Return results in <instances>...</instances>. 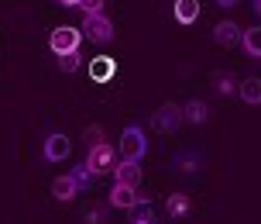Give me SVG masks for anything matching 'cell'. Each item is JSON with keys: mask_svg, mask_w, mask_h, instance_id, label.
<instances>
[{"mask_svg": "<svg viewBox=\"0 0 261 224\" xmlns=\"http://www.w3.org/2000/svg\"><path fill=\"white\" fill-rule=\"evenodd\" d=\"M241 35H244V28L234 25V21H217V25H213V41H217L220 49L241 45Z\"/></svg>", "mask_w": 261, "mask_h": 224, "instance_id": "7", "label": "cell"}, {"mask_svg": "<svg viewBox=\"0 0 261 224\" xmlns=\"http://www.w3.org/2000/svg\"><path fill=\"white\" fill-rule=\"evenodd\" d=\"M59 4H62V7H79L83 0H59Z\"/></svg>", "mask_w": 261, "mask_h": 224, "instance_id": "24", "label": "cell"}, {"mask_svg": "<svg viewBox=\"0 0 261 224\" xmlns=\"http://www.w3.org/2000/svg\"><path fill=\"white\" fill-rule=\"evenodd\" d=\"M79 7H83V14H103L107 11V0H83Z\"/></svg>", "mask_w": 261, "mask_h": 224, "instance_id": "21", "label": "cell"}, {"mask_svg": "<svg viewBox=\"0 0 261 224\" xmlns=\"http://www.w3.org/2000/svg\"><path fill=\"white\" fill-rule=\"evenodd\" d=\"M138 204H148V197L138 193V186L114 183V190H110V207H117V211H130V207H138Z\"/></svg>", "mask_w": 261, "mask_h": 224, "instance_id": "6", "label": "cell"}, {"mask_svg": "<svg viewBox=\"0 0 261 224\" xmlns=\"http://www.w3.org/2000/svg\"><path fill=\"white\" fill-rule=\"evenodd\" d=\"M86 166H90L96 176L114 172V166H117V152H114V145H110V142H100V145L86 148Z\"/></svg>", "mask_w": 261, "mask_h": 224, "instance_id": "4", "label": "cell"}, {"mask_svg": "<svg viewBox=\"0 0 261 224\" xmlns=\"http://www.w3.org/2000/svg\"><path fill=\"white\" fill-rule=\"evenodd\" d=\"M76 193H79V183H76L72 172H62V176H55V180H52V197L55 200L69 204V200H76Z\"/></svg>", "mask_w": 261, "mask_h": 224, "instance_id": "10", "label": "cell"}, {"mask_svg": "<svg viewBox=\"0 0 261 224\" xmlns=\"http://www.w3.org/2000/svg\"><path fill=\"white\" fill-rule=\"evenodd\" d=\"M79 41H83V31L72 25H62V28H52L48 35V49L55 55H65V52H79Z\"/></svg>", "mask_w": 261, "mask_h": 224, "instance_id": "5", "label": "cell"}, {"mask_svg": "<svg viewBox=\"0 0 261 224\" xmlns=\"http://www.w3.org/2000/svg\"><path fill=\"white\" fill-rule=\"evenodd\" d=\"M130 224H155V221H151V214H144V217H134Z\"/></svg>", "mask_w": 261, "mask_h": 224, "instance_id": "23", "label": "cell"}, {"mask_svg": "<svg viewBox=\"0 0 261 224\" xmlns=\"http://www.w3.org/2000/svg\"><path fill=\"white\" fill-rule=\"evenodd\" d=\"M172 17H175V25H196L199 21V0H175Z\"/></svg>", "mask_w": 261, "mask_h": 224, "instance_id": "12", "label": "cell"}, {"mask_svg": "<svg viewBox=\"0 0 261 224\" xmlns=\"http://www.w3.org/2000/svg\"><path fill=\"white\" fill-rule=\"evenodd\" d=\"M100 142H103V128H100V124H93V128H86V148L100 145Z\"/></svg>", "mask_w": 261, "mask_h": 224, "instance_id": "20", "label": "cell"}, {"mask_svg": "<svg viewBox=\"0 0 261 224\" xmlns=\"http://www.w3.org/2000/svg\"><path fill=\"white\" fill-rule=\"evenodd\" d=\"M217 4H220V7H237L241 0H217Z\"/></svg>", "mask_w": 261, "mask_h": 224, "instance_id": "25", "label": "cell"}, {"mask_svg": "<svg viewBox=\"0 0 261 224\" xmlns=\"http://www.w3.org/2000/svg\"><path fill=\"white\" fill-rule=\"evenodd\" d=\"M72 176H76L79 190H90V186H93V180H96V172H93L90 166H86V162H83V166H76V169H72Z\"/></svg>", "mask_w": 261, "mask_h": 224, "instance_id": "18", "label": "cell"}, {"mask_svg": "<svg viewBox=\"0 0 261 224\" xmlns=\"http://www.w3.org/2000/svg\"><path fill=\"white\" fill-rule=\"evenodd\" d=\"M241 49L248 59H261V28H244L241 35Z\"/></svg>", "mask_w": 261, "mask_h": 224, "instance_id": "14", "label": "cell"}, {"mask_svg": "<svg viewBox=\"0 0 261 224\" xmlns=\"http://www.w3.org/2000/svg\"><path fill=\"white\" fill-rule=\"evenodd\" d=\"M83 31H86L90 41H96V45H110L114 35H117V25H114L107 14H86V17H83Z\"/></svg>", "mask_w": 261, "mask_h": 224, "instance_id": "3", "label": "cell"}, {"mask_svg": "<svg viewBox=\"0 0 261 224\" xmlns=\"http://www.w3.org/2000/svg\"><path fill=\"white\" fill-rule=\"evenodd\" d=\"M237 93H241V100H244L248 107H258V104H261V79H258V76L241 79V86H237Z\"/></svg>", "mask_w": 261, "mask_h": 224, "instance_id": "13", "label": "cell"}, {"mask_svg": "<svg viewBox=\"0 0 261 224\" xmlns=\"http://www.w3.org/2000/svg\"><path fill=\"white\" fill-rule=\"evenodd\" d=\"M79 66H83V55H79V52L59 55V69H62V73H79Z\"/></svg>", "mask_w": 261, "mask_h": 224, "instance_id": "19", "label": "cell"}, {"mask_svg": "<svg viewBox=\"0 0 261 224\" xmlns=\"http://www.w3.org/2000/svg\"><path fill=\"white\" fill-rule=\"evenodd\" d=\"M114 76H117V62H114L110 55H96V59H90V79L93 83H110Z\"/></svg>", "mask_w": 261, "mask_h": 224, "instance_id": "9", "label": "cell"}, {"mask_svg": "<svg viewBox=\"0 0 261 224\" xmlns=\"http://www.w3.org/2000/svg\"><path fill=\"white\" fill-rule=\"evenodd\" d=\"M69 152H72V142L62 131H52L45 138V159L48 162H62V159H69Z\"/></svg>", "mask_w": 261, "mask_h": 224, "instance_id": "8", "label": "cell"}, {"mask_svg": "<svg viewBox=\"0 0 261 224\" xmlns=\"http://www.w3.org/2000/svg\"><path fill=\"white\" fill-rule=\"evenodd\" d=\"M165 211H169L172 217H186V214L193 211V200H189V193H169V200H165Z\"/></svg>", "mask_w": 261, "mask_h": 224, "instance_id": "15", "label": "cell"}, {"mask_svg": "<svg viewBox=\"0 0 261 224\" xmlns=\"http://www.w3.org/2000/svg\"><path fill=\"white\" fill-rule=\"evenodd\" d=\"M213 86H217V93H220V97H230V93H237V86H241V83H237V76L227 69V73H213Z\"/></svg>", "mask_w": 261, "mask_h": 224, "instance_id": "16", "label": "cell"}, {"mask_svg": "<svg viewBox=\"0 0 261 224\" xmlns=\"http://www.w3.org/2000/svg\"><path fill=\"white\" fill-rule=\"evenodd\" d=\"M182 121H186V110L179 104H162L155 114H151V128H155L158 135H175L182 128Z\"/></svg>", "mask_w": 261, "mask_h": 224, "instance_id": "2", "label": "cell"}, {"mask_svg": "<svg viewBox=\"0 0 261 224\" xmlns=\"http://www.w3.org/2000/svg\"><path fill=\"white\" fill-rule=\"evenodd\" d=\"M117 148H120V159H134V162H141L148 155V138L138 124H127L117 138Z\"/></svg>", "mask_w": 261, "mask_h": 224, "instance_id": "1", "label": "cell"}, {"mask_svg": "<svg viewBox=\"0 0 261 224\" xmlns=\"http://www.w3.org/2000/svg\"><path fill=\"white\" fill-rule=\"evenodd\" d=\"M182 110H186V121L189 124H206V118H210V107L203 100H189Z\"/></svg>", "mask_w": 261, "mask_h": 224, "instance_id": "17", "label": "cell"}, {"mask_svg": "<svg viewBox=\"0 0 261 224\" xmlns=\"http://www.w3.org/2000/svg\"><path fill=\"white\" fill-rule=\"evenodd\" d=\"M179 166H182L186 172H196V169H199V159H196V155H189V152H186V155H179Z\"/></svg>", "mask_w": 261, "mask_h": 224, "instance_id": "22", "label": "cell"}, {"mask_svg": "<svg viewBox=\"0 0 261 224\" xmlns=\"http://www.w3.org/2000/svg\"><path fill=\"white\" fill-rule=\"evenodd\" d=\"M114 183H124V186H138L141 183V166L134 159H120L114 166Z\"/></svg>", "mask_w": 261, "mask_h": 224, "instance_id": "11", "label": "cell"}, {"mask_svg": "<svg viewBox=\"0 0 261 224\" xmlns=\"http://www.w3.org/2000/svg\"><path fill=\"white\" fill-rule=\"evenodd\" d=\"M251 7H254V14L261 17V0H251Z\"/></svg>", "mask_w": 261, "mask_h": 224, "instance_id": "26", "label": "cell"}]
</instances>
